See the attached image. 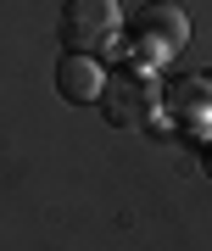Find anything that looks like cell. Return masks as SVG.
Returning <instances> with one entry per match:
<instances>
[{
  "label": "cell",
  "mask_w": 212,
  "mask_h": 251,
  "mask_svg": "<svg viewBox=\"0 0 212 251\" xmlns=\"http://www.w3.org/2000/svg\"><path fill=\"white\" fill-rule=\"evenodd\" d=\"M101 84H106V73H101L95 56L67 50L62 62H56V90H62V100H73V106H89V100H101Z\"/></svg>",
  "instance_id": "277c9868"
},
{
  "label": "cell",
  "mask_w": 212,
  "mask_h": 251,
  "mask_svg": "<svg viewBox=\"0 0 212 251\" xmlns=\"http://www.w3.org/2000/svg\"><path fill=\"white\" fill-rule=\"evenodd\" d=\"M129 28H134V39H140V45H157V50H185V45H190L185 11L168 6V0H151L145 11H134Z\"/></svg>",
  "instance_id": "3957f363"
},
{
  "label": "cell",
  "mask_w": 212,
  "mask_h": 251,
  "mask_svg": "<svg viewBox=\"0 0 212 251\" xmlns=\"http://www.w3.org/2000/svg\"><path fill=\"white\" fill-rule=\"evenodd\" d=\"M123 17H117V0H67L62 6V45L95 56L101 45H112Z\"/></svg>",
  "instance_id": "7a4b0ae2"
},
{
  "label": "cell",
  "mask_w": 212,
  "mask_h": 251,
  "mask_svg": "<svg viewBox=\"0 0 212 251\" xmlns=\"http://www.w3.org/2000/svg\"><path fill=\"white\" fill-rule=\"evenodd\" d=\"M201 168H207V179H212V140L201 145Z\"/></svg>",
  "instance_id": "5b68a950"
},
{
  "label": "cell",
  "mask_w": 212,
  "mask_h": 251,
  "mask_svg": "<svg viewBox=\"0 0 212 251\" xmlns=\"http://www.w3.org/2000/svg\"><path fill=\"white\" fill-rule=\"evenodd\" d=\"M101 112H106V123H117V128H151V117H157V84L145 78V73H106V84H101Z\"/></svg>",
  "instance_id": "6da1fadb"
}]
</instances>
